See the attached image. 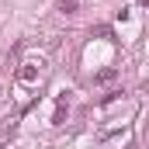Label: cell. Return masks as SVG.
I'll list each match as a JSON object with an SVG mask.
<instances>
[{"label": "cell", "mask_w": 149, "mask_h": 149, "mask_svg": "<svg viewBox=\"0 0 149 149\" xmlns=\"http://www.w3.org/2000/svg\"><path fill=\"white\" fill-rule=\"evenodd\" d=\"M146 87H149V83H146Z\"/></svg>", "instance_id": "3957f363"}, {"label": "cell", "mask_w": 149, "mask_h": 149, "mask_svg": "<svg viewBox=\"0 0 149 149\" xmlns=\"http://www.w3.org/2000/svg\"><path fill=\"white\" fill-rule=\"evenodd\" d=\"M59 10L63 14H76V0H59Z\"/></svg>", "instance_id": "7a4b0ae2"}, {"label": "cell", "mask_w": 149, "mask_h": 149, "mask_svg": "<svg viewBox=\"0 0 149 149\" xmlns=\"http://www.w3.org/2000/svg\"><path fill=\"white\" fill-rule=\"evenodd\" d=\"M42 76H45V63H42V59H24V63H21V73H17V80H21V83L35 87Z\"/></svg>", "instance_id": "6da1fadb"}]
</instances>
